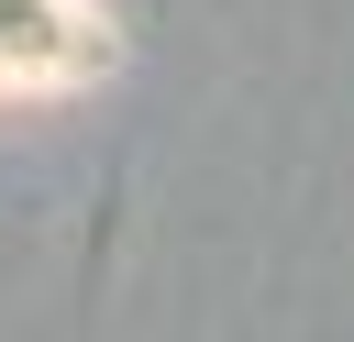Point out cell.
Returning <instances> with one entry per match:
<instances>
[{"label":"cell","mask_w":354,"mask_h":342,"mask_svg":"<svg viewBox=\"0 0 354 342\" xmlns=\"http://www.w3.org/2000/svg\"><path fill=\"white\" fill-rule=\"evenodd\" d=\"M111 66V33L88 22V0H0V88H88Z\"/></svg>","instance_id":"cell-1"}]
</instances>
